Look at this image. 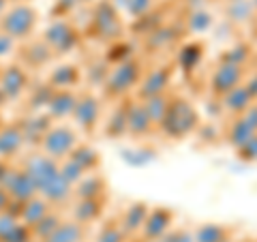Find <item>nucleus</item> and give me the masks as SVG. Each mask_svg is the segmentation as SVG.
<instances>
[{
	"label": "nucleus",
	"mask_w": 257,
	"mask_h": 242,
	"mask_svg": "<svg viewBox=\"0 0 257 242\" xmlns=\"http://www.w3.org/2000/svg\"><path fill=\"white\" fill-rule=\"evenodd\" d=\"M39 24V13L32 5L28 3H13L7 7V11L0 18V30L9 35L18 43L26 41L35 35Z\"/></svg>",
	"instance_id": "1"
},
{
	"label": "nucleus",
	"mask_w": 257,
	"mask_h": 242,
	"mask_svg": "<svg viewBox=\"0 0 257 242\" xmlns=\"http://www.w3.org/2000/svg\"><path fill=\"white\" fill-rule=\"evenodd\" d=\"M197 123H199V116L195 107L187 99L174 96V99H170V107H167V114L159 129L165 131L170 137H174V140H180V137H187L189 133L195 131Z\"/></svg>",
	"instance_id": "2"
},
{
	"label": "nucleus",
	"mask_w": 257,
	"mask_h": 242,
	"mask_svg": "<svg viewBox=\"0 0 257 242\" xmlns=\"http://www.w3.org/2000/svg\"><path fill=\"white\" fill-rule=\"evenodd\" d=\"M142 64L135 58H126L118 62L114 69L107 73L105 82H103V92L109 99H124V96L140 84L142 79Z\"/></svg>",
	"instance_id": "3"
},
{
	"label": "nucleus",
	"mask_w": 257,
	"mask_h": 242,
	"mask_svg": "<svg viewBox=\"0 0 257 242\" xmlns=\"http://www.w3.org/2000/svg\"><path fill=\"white\" fill-rule=\"evenodd\" d=\"M77 144H79V135L73 127L54 123L41 137V142H39V150L60 163L62 159H67L75 150Z\"/></svg>",
	"instance_id": "4"
},
{
	"label": "nucleus",
	"mask_w": 257,
	"mask_h": 242,
	"mask_svg": "<svg viewBox=\"0 0 257 242\" xmlns=\"http://www.w3.org/2000/svg\"><path fill=\"white\" fill-rule=\"evenodd\" d=\"M43 41L54 56H64L79 45V30L67 20H56L47 26Z\"/></svg>",
	"instance_id": "5"
},
{
	"label": "nucleus",
	"mask_w": 257,
	"mask_h": 242,
	"mask_svg": "<svg viewBox=\"0 0 257 242\" xmlns=\"http://www.w3.org/2000/svg\"><path fill=\"white\" fill-rule=\"evenodd\" d=\"M30 75H28V69L20 62H11V64H5L0 67V90L7 96V101L13 103V101H20L26 96L28 88H30Z\"/></svg>",
	"instance_id": "6"
},
{
	"label": "nucleus",
	"mask_w": 257,
	"mask_h": 242,
	"mask_svg": "<svg viewBox=\"0 0 257 242\" xmlns=\"http://www.w3.org/2000/svg\"><path fill=\"white\" fill-rule=\"evenodd\" d=\"M0 189H5L9 193L13 204H24V201H28L30 197H35L39 193L35 182H32V178L26 174V169L22 165H9L3 182H0Z\"/></svg>",
	"instance_id": "7"
},
{
	"label": "nucleus",
	"mask_w": 257,
	"mask_h": 242,
	"mask_svg": "<svg viewBox=\"0 0 257 242\" xmlns=\"http://www.w3.org/2000/svg\"><path fill=\"white\" fill-rule=\"evenodd\" d=\"M71 118L75 120V127L84 133H90L96 129L101 120V101L99 96H94L92 92H77V101L73 107Z\"/></svg>",
	"instance_id": "8"
},
{
	"label": "nucleus",
	"mask_w": 257,
	"mask_h": 242,
	"mask_svg": "<svg viewBox=\"0 0 257 242\" xmlns=\"http://www.w3.org/2000/svg\"><path fill=\"white\" fill-rule=\"evenodd\" d=\"M22 167L26 169V174L32 178V182H35V187L37 191H41L47 182H50L56 174H58V161H54L52 157H47L43 155L41 150L39 152H32V155H28L26 159H24V163Z\"/></svg>",
	"instance_id": "9"
},
{
	"label": "nucleus",
	"mask_w": 257,
	"mask_h": 242,
	"mask_svg": "<svg viewBox=\"0 0 257 242\" xmlns=\"http://www.w3.org/2000/svg\"><path fill=\"white\" fill-rule=\"evenodd\" d=\"M244 82V69L238 62L225 60L223 64L214 69V73L210 75V92L214 96H223L229 90H234L236 86Z\"/></svg>",
	"instance_id": "10"
},
{
	"label": "nucleus",
	"mask_w": 257,
	"mask_h": 242,
	"mask_svg": "<svg viewBox=\"0 0 257 242\" xmlns=\"http://www.w3.org/2000/svg\"><path fill=\"white\" fill-rule=\"evenodd\" d=\"M174 210L170 208H163V206H157V208H150L148 214H146V221H144L142 229H140V238L144 242H157L165 236L167 231L172 229V223H174Z\"/></svg>",
	"instance_id": "11"
},
{
	"label": "nucleus",
	"mask_w": 257,
	"mask_h": 242,
	"mask_svg": "<svg viewBox=\"0 0 257 242\" xmlns=\"http://www.w3.org/2000/svg\"><path fill=\"white\" fill-rule=\"evenodd\" d=\"M172 75H174V69L170 64H163V67L148 71L146 75H142L138 84V99L144 101V99H150V96L163 94L167 90V86L172 84Z\"/></svg>",
	"instance_id": "12"
},
{
	"label": "nucleus",
	"mask_w": 257,
	"mask_h": 242,
	"mask_svg": "<svg viewBox=\"0 0 257 242\" xmlns=\"http://www.w3.org/2000/svg\"><path fill=\"white\" fill-rule=\"evenodd\" d=\"M26 146L24 133L18 123H3L0 127V159L3 161H13Z\"/></svg>",
	"instance_id": "13"
},
{
	"label": "nucleus",
	"mask_w": 257,
	"mask_h": 242,
	"mask_svg": "<svg viewBox=\"0 0 257 242\" xmlns=\"http://www.w3.org/2000/svg\"><path fill=\"white\" fill-rule=\"evenodd\" d=\"M18 125L24 133V140H26V146L28 144H35L39 146V142H41V137L45 135V131L54 125V120L43 114V111H32L30 116H24L22 120H18Z\"/></svg>",
	"instance_id": "14"
},
{
	"label": "nucleus",
	"mask_w": 257,
	"mask_h": 242,
	"mask_svg": "<svg viewBox=\"0 0 257 242\" xmlns=\"http://www.w3.org/2000/svg\"><path fill=\"white\" fill-rule=\"evenodd\" d=\"M152 129H157L152 125V120L148 116L146 107H144V101H133L126 103V133H131L133 137H142L148 135Z\"/></svg>",
	"instance_id": "15"
},
{
	"label": "nucleus",
	"mask_w": 257,
	"mask_h": 242,
	"mask_svg": "<svg viewBox=\"0 0 257 242\" xmlns=\"http://www.w3.org/2000/svg\"><path fill=\"white\" fill-rule=\"evenodd\" d=\"M54 208H56V206H52L45 197H41V195L37 193V195L30 197L28 201H24V204H18V219L30 229L32 225H37L47 212L54 210Z\"/></svg>",
	"instance_id": "16"
},
{
	"label": "nucleus",
	"mask_w": 257,
	"mask_h": 242,
	"mask_svg": "<svg viewBox=\"0 0 257 242\" xmlns=\"http://www.w3.org/2000/svg\"><path fill=\"white\" fill-rule=\"evenodd\" d=\"M32 240L30 229L18 219L15 210H7L0 214V242H24Z\"/></svg>",
	"instance_id": "17"
},
{
	"label": "nucleus",
	"mask_w": 257,
	"mask_h": 242,
	"mask_svg": "<svg viewBox=\"0 0 257 242\" xmlns=\"http://www.w3.org/2000/svg\"><path fill=\"white\" fill-rule=\"evenodd\" d=\"M20 45H24V54H22V60L20 64H24L26 69H37V67H43V64H47L54 54L50 52V47L45 45L43 39H26V41H22Z\"/></svg>",
	"instance_id": "18"
},
{
	"label": "nucleus",
	"mask_w": 257,
	"mask_h": 242,
	"mask_svg": "<svg viewBox=\"0 0 257 242\" xmlns=\"http://www.w3.org/2000/svg\"><path fill=\"white\" fill-rule=\"evenodd\" d=\"M73 189L75 187L64 178V176L60 174V169H58V174H56L54 178L39 191V195L45 197L52 206H62V204H67L69 199H73Z\"/></svg>",
	"instance_id": "19"
},
{
	"label": "nucleus",
	"mask_w": 257,
	"mask_h": 242,
	"mask_svg": "<svg viewBox=\"0 0 257 242\" xmlns=\"http://www.w3.org/2000/svg\"><path fill=\"white\" fill-rule=\"evenodd\" d=\"M148 210L150 208H148V204H144V201H133V204H128L124 208V212L118 219V223H120V227H122V231L126 233V238L140 236V229H142L144 221H146Z\"/></svg>",
	"instance_id": "20"
},
{
	"label": "nucleus",
	"mask_w": 257,
	"mask_h": 242,
	"mask_svg": "<svg viewBox=\"0 0 257 242\" xmlns=\"http://www.w3.org/2000/svg\"><path fill=\"white\" fill-rule=\"evenodd\" d=\"M75 101H77V92L75 90H54L50 103L45 107V114L50 116L52 120H64V118H71L73 114V107H75Z\"/></svg>",
	"instance_id": "21"
},
{
	"label": "nucleus",
	"mask_w": 257,
	"mask_h": 242,
	"mask_svg": "<svg viewBox=\"0 0 257 242\" xmlns=\"http://www.w3.org/2000/svg\"><path fill=\"white\" fill-rule=\"evenodd\" d=\"M79 82H82V71L75 64H60L47 75V84L54 90H75Z\"/></svg>",
	"instance_id": "22"
},
{
	"label": "nucleus",
	"mask_w": 257,
	"mask_h": 242,
	"mask_svg": "<svg viewBox=\"0 0 257 242\" xmlns=\"http://www.w3.org/2000/svg\"><path fill=\"white\" fill-rule=\"evenodd\" d=\"M105 189H107L105 178L96 172H90L75 184L73 199H103L105 197Z\"/></svg>",
	"instance_id": "23"
},
{
	"label": "nucleus",
	"mask_w": 257,
	"mask_h": 242,
	"mask_svg": "<svg viewBox=\"0 0 257 242\" xmlns=\"http://www.w3.org/2000/svg\"><path fill=\"white\" fill-rule=\"evenodd\" d=\"M92 30H96V35L101 39H116L120 32V22L116 18V13L109 9L107 5H101L96 9L94 18H92Z\"/></svg>",
	"instance_id": "24"
},
{
	"label": "nucleus",
	"mask_w": 257,
	"mask_h": 242,
	"mask_svg": "<svg viewBox=\"0 0 257 242\" xmlns=\"http://www.w3.org/2000/svg\"><path fill=\"white\" fill-rule=\"evenodd\" d=\"M221 99H223V107L227 109L229 114H236V116H242L244 111L255 103L253 94H251V90L246 88V84L236 86L234 90H229L227 94H223Z\"/></svg>",
	"instance_id": "25"
},
{
	"label": "nucleus",
	"mask_w": 257,
	"mask_h": 242,
	"mask_svg": "<svg viewBox=\"0 0 257 242\" xmlns=\"http://www.w3.org/2000/svg\"><path fill=\"white\" fill-rule=\"evenodd\" d=\"M103 199H75L73 204V221L82 225H90L94 221H99L103 216Z\"/></svg>",
	"instance_id": "26"
},
{
	"label": "nucleus",
	"mask_w": 257,
	"mask_h": 242,
	"mask_svg": "<svg viewBox=\"0 0 257 242\" xmlns=\"http://www.w3.org/2000/svg\"><path fill=\"white\" fill-rule=\"evenodd\" d=\"M86 240V225L77 221H64L56 227L43 242H84Z\"/></svg>",
	"instance_id": "27"
},
{
	"label": "nucleus",
	"mask_w": 257,
	"mask_h": 242,
	"mask_svg": "<svg viewBox=\"0 0 257 242\" xmlns=\"http://www.w3.org/2000/svg\"><path fill=\"white\" fill-rule=\"evenodd\" d=\"M234 236V229L221 223H204L193 231V240L195 242H223Z\"/></svg>",
	"instance_id": "28"
},
{
	"label": "nucleus",
	"mask_w": 257,
	"mask_h": 242,
	"mask_svg": "<svg viewBox=\"0 0 257 242\" xmlns=\"http://www.w3.org/2000/svg\"><path fill=\"white\" fill-rule=\"evenodd\" d=\"M69 159H73L86 174L96 172V169H99V165H101L99 152H96L92 146H88V144H77L75 150L69 155Z\"/></svg>",
	"instance_id": "29"
},
{
	"label": "nucleus",
	"mask_w": 257,
	"mask_h": 242,
	"mask_svg": "<svg viewBox=\"0 0 257 242\" xmlns=\"http://www.w3.org/2000/svg\"><path fill=\"white\" fill-rule=\"evenodd\" d=\"M60 223H62V216H60V212L54 208V210L47 212L37 225H32V227H30V236H32V240H35V242H43L56 227H58Z\"/></svg>",
	"instance_id": "30"
},
{
	"label": "nucleus",
	"mask_w": 257,
	"mask_h": 242,
	"mask_svg": "<svg viewBox=\"0 0 257 242\" xmlns=\"http://www.w3.org/2000/svg\"><path fill=\"white\" fill-rule=\"evenodd\" d=\"M170 99H172V96H167L165 92L163 94H157V96H150V99H144V107H146L148 116L152 120V125H155L157 129L161 127V123H163V118L167 114Z\"/></svg>",
	"instance_id": "31"
},
{
	"label": "nucleus",
	"mask_w": 257,
	"mask_h": 242,
	"mask_svg": "<svg viewBox=\"0 0 257 242\" xmlns=\"http://www.w3.org/2000/svg\"><path fill=\"white\" fill-rule=\"evenodd\" d=\"M255 133H257V131H255V129H253L251 125L246 123L244 116H240V118L236 120V123L231 125V131H229V144H234L236 148H240V146H244V144H246L248 140H251V137H253Z\"/></svg>",
	"instance_id": "32"
},
{
	"label": "nucleus",
	"mask_w": 257,
	"mask_h": 242,
	"mask_svg": "<svg viewBox=\"0 0 257 242\" xmlns=\"http://www.w3.org/2000/svg\"><path fill=\"white\" fill-rule=\"evenodd\" d=\"M126 240V233L122 231L118 221H109L101 227L99 236H96L94 242H124Z\"/></svg>",
	"instance_id": "33"
},
{
	"label": "nucleus",
	"mask_w": 257,
	"mask_h": 242,
	"mask_svg": "<svg viewBox=\"0 0 257 242\" xmlns=\"http://www.w3.org/2000/svg\"><path fill=\"white\" fill-rule=\"evenodd\" d=\"M199 60H202V45H197V43L187 45L178 56V62L184 67V71H191L195 64H199Z\"/></svg>",
	"instance_id": "34"
},
{
	"label": "nucleus",
	"mask_w": 257,
	"mask_h": 242,
	"mask_svg": "<svg viewBox=\"0 0 257 242\" xmlns=\"http://www.w3.org/2000/svg\"><path fill=\"white\" fill-rule=\"evenodd\" d=\"M18 41L15 39H11L9 35H5L3 30H0V60H5V58H9V56L15 54V50H18Z\"/></svg>",
	"instance_id": "35"
},
{
	"label": "nucleus",
	"mask_w": 257,
	"mask_h": 242,
	"mask_svg": "<svg viewBox=\"0 0 257 242\" xmlns=\"http://www.w3.org/2000/svg\"><path fill=\"white\" fill-rule=\"evenodd\" d=\"M157 242H195L193 240V233L191 231H187V229H170L165 233L161 240H157Z\"/></svg>",
	"instance_id": "36"
},
{
	"label": "nucleus",
	"mask_w": 257,
	"mask_h": 242,
	"mask_svg": "<svg viewBox=\"0 0 257 242\" xmlns=\"http://www.w3.org/2000/svg\"><path fill=\"white\" fill-rule=\"evenodd\" d=\"M238 152H240V157H242L244 161H255L257 159V133L244 144V146H240Z\"/></svg>",
	"instance_id": "37"
},
{
	"label": "nucleus",
	"mask_w": 257,
	"mask_h": 242,
	"mask_svg": "<svg viewBox=\"0 0 257 242\" xmlns=\"http://www.w3.org/2000/svg\"><path fill=\"white\" fill-rule=\"evenodd\" d=\"M7 210H15L18 212V204H13V199L9 197V193L5 189H0V214L7 212Z\"/></svg>",
	"instance_id": "38"
},
{
	"label": "nucleus",
	"mask_w": 257,
	"mask_h": 242,
	"mask_svg": "<svg viewBox=\"0 0 257 242\" xmlns=\"http://www.w3.org/2000/svg\"><path fill=\"white\" fill-rule=\"evenodd\" d=\"M7 7H9V0H0V18H3V13L7 11Z\"/></svg>",
	"instance_id": "39"
},
{
	"label": "nucleus",
	"mask_w": 257,
	"mask_h": 242,
	"mask_svg": "<svg viewBox=\"0 0 257 242\" xmlns=\"http://www.w3.org/2000/svg\"><path fill=\"white\" fill-rule=\"evenodd\" d=\"M7 103H9V101H7V96L3 94V90H0V109H3V107L7 105Z\"/></svg>",
	"instance_id": "40"
},
{
	"label": "nucleus",
	"mask_w": 257,
	"mask_h": 242,
	"mask_svg": "<svg viewBox=\"0 0 257 242\" xmlns=\"http://www.w3.org/2000/svg\"><path fill=\"white\" fill-rule=\"evenodd\" d=\"M124 242H144L140 236H135V238H131V240H124Z\"/></svg>",
	"instance_id": "41"
},
{
	"label": "nucleus",
	"mask_w": 257,
	"mask_h": 242,
	"mask_svg": "<svg viewBox=\"0 0 257 242\" xmlns=\"http://www.w3.org/2000/svg\"><path fill=\"white\" fill-rule=\"evenodd\" d=\"M223 242H236L234 238H227V240H223Z\"/></svg>",
	"instance_id": "42"
},
{
	"label": "nucleus",
	"mask_w": 257,
	"mask_h": 242,
	"mask_svg": "<svg viewBox=\"0 0 257 242\" xmlns=\"http://www.w3.org/2000/svg\"><path fill=\"white\" fill-rule=\"evenodd\" d=\"M0 127H3V118H0Z\"/></svg>",
	"instance_id": "43"
}]
</instances>
